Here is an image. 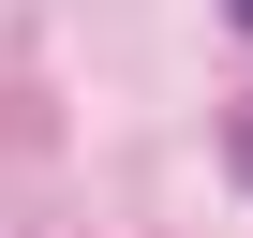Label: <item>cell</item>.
<instances>
[{
	"label": "cell",
	"mask_w": 253,
	"mask_h": 238,
	"mask_svg": "<svg viewBox=\"0 0 253 238\" xmlns=\"http://www.w3.org/2000/svg\"><path fill=\"white\" fill-rule=\"evenodd\" d=\"M223 164H238V179H253V104H238V134H223Z\"/></svg>",
	"instance_id": "obj_1"
},
{
	"label": "cell",
	"mask_w": 253,
	"mask_h": 238,
	"mask_svg": "<svg viewBox=\"0 0 253 238\" xmlns=\"http://www.w3.org/2000/svg\"><path fill=\"white\" fill-rule=\"evenodd\" d=\"M223 15H238V30H253V0H223Z\"/></svg>",
	"instance_id": "obj_2"
}]
</instances>
